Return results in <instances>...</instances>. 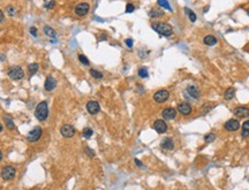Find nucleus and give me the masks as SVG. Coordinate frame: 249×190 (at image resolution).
Listing matches in <instances>:
<instances>
[{"label": "nucleus", "mask_w": 249, "mask_h": 190, "mask_svg": "<svg viewBox=\"0 0 249 190\" xmlns=\"http://www.w3.org/2000/svg\"><path fill=\"white\" fill-rule=\"evenodd\" d=\"M151 27L156 32H158L159 35L165 36V37H170L173 33V28L168 23H165V22H153L151 24Z\"/></svg>", "instance_id": "1"}, {"label": "nucleus", "mask_w": 249, "mask_h": 190, "mask_svg": "<svg viewBox=\"0 0 249 190\" xmlns=\"http://www.w3.org/2000/svg\"><path fill=\"white\" fill-rule=\"evenodd\" d=\"M48 115V106L46 101H40L35 109V116L39 121H45Z\"/></svg>", "instance_id": "2"}, {"label": "nucleus", "mask_w": 249, "mask_h": 190, "mask_svg": "<svg viewBox=\"0 0 249 190\" xmlns=\"http://www.w3.org/2000/svg\"><path fill=\"white\" fill-rule=\"evenodd\" d=\"M8 76L12 80H14V81H20V80H22L24 77V71L21 67L14 66L8 70Z\"/></svg>", "instance_id": "3"}, {"label": "nucleus", "mask_w": 249, "mask_h": 190, "mask_svg": "<svg viewBox=\"0 0 249 190\" xmlns=\"http://www.w3.org/2000/svg\"><path fill=\"white\" fill-rule=\"evenodd\" d=\"M42 128L40 127H35L30 133L28 134V136H27V139H28V142H30V143H35V142H37L38 141L39 138H40V136H42Z\"/></svg>", "instance_id": "4"}, {"label": "nucleus", "mask_w": 249, "mask_h": 190, "mask_svg": "<svg viewBox=\"0 0 249 190\" xmlns=\"http://www.w3.org/2000/svg\"><path fill=\"white\" fill-rule=\"evenodd\" d=\"M168 98H170V92L167 90H165V89L158 90L153 95V99H155L156 103H165Z\"/></svg>", "instance_id": "5"}, {"label": "nucleus", "mask_w": 249, "mask_h": 190, "mask_svg": "<svg viewBox=\"0 0 249 190\" xmlns=\"http://www.w3.org/2000/svg\"><path fill=\"white\" fill-rule=\"evenodd\" d=\"M15 174H16V171L13 166H5L2 169H1V177L4 180H12L14 179Z\"/></svg>", "instance_id": "6"}, {"label": "nucleus", "mask_w": 249, "mask_h": 190, "mask_svg": "<svg viewBox=\"0 0 249 190\" xmlns=\"http://www.w3.org/2000/svg\"><path fill=\"white\" fill-rule=\"evenodd\" d=\"M60 133L63 137L71 138L75 135V128L71 126V124H63L61 128H60Z\"/></svg>", "instance_id": "7"}, {"label": "nucleus", "mask_w": 249, "mask_h": 190, "mask_svg": "<svg viewBox=\"0 0 249 190\" xmlns=\"http://www.w3.org/2000/svg\"><path fill=\"white\" fill-rule=\"evenodd\" d=\"M89 10H90L89 4L81 2V4H79V5L75 7V14H76L77 16H84V15H86L89 13Z\"/></svg>", "instance_id": "8"}, {"label": "nucleus", "mask_w": 249, "mask_h": 190, "mask_svg": "<svg viewBox=\"0 0 249 190\" xmlns=\"http://www.w3.org/2000/svg\"><path fill=\"white\" fill-rule=\"evenodd\" d=\"M86 111L92 115H95L101 111V106L95 100H90V101L86 103Z\"/></svg>", "instance_id": "9"}, {"label": "nucleus", "mask_w": 249, "mask_h": 190, "mask_svg": "<svg viewBox=\"0 0 249 190\" xmlns=\"http://www.w3.org/2000/svg\"><path fill=\"white\" fill-rule=\"evenodd\" d=\"M153 128L158 134H164L167 130V124L164 120H156L153 124Z\"/></svg>", "instance_id": "10"}, {"label": "nucleus", "mask_w": 249, "mask_h": 190, "mask_svg": "<svg viewBox=\"0 0 249 190\" xmlns=\"http://www.w3.org/2000/svg\"><path fill=\"white\" fill-rule=\"evenodd\" d=\"M162 115H163V118L165 120H173L175 116H177V111L174 108H172V107H167V108L163 109V112H162Z\"/></svg>", "instance_id": "11"}, {"label": "nucleus", "mask_w": 249, "mask_h": 190, "mask_svg": "<svg viewBox=\"0 0 249 190\" xmlns=\"http://www.w3.org/2000/svg\"><path fill=\"white\" fill-rule=\"evenodd\" d=\"M225 128H226V130H228V131H236V130L240 128L239 121L235 120V119L228 120V121L225 124Z\"/></svg>", "instance_id": "12"}, {"label": "nucleus", "mask_w": 249, "mask_h": 190, "mask_svg": "<svg viewBox=\"0 0 249 190\" xmlns=\"http://www.w3.org/2000/svg\"><path fill=\"white\" fill-rule=\"evenodd\" d=\"M56 86H57V82H56V80L53 78L52 76H48V77H46V81H45V84H44L45 90L50 92V91L54 90Z\"/></svg>", "instance_id": "13"}, {"label": "nucleus", "mask_w": 249, "mask_h": 190, "mask_svg": "<svg viewBox=\"0 0 249 190\" xmlns=\"http://www.w3.org/2000/svg\"><path fill=\"white\" fill-rule=\"evenodd\" d=\"M178 111L182 114V115H189L192 113V106L188 103H181L178 105Z\"/></svg>", "instance_id": "14"}, {"label": "nucleus", "mask_w": 249, "mask_h": 190, "mask_svg": "<svg viewBox=\"0 0 249 190\" xmlns=\"http://www.w3.org/2000/svg\"><path fill=\"white\" fill-rule=\"evenodd\" d=\"M234 114L238 118H247L249 116V108L246 106H240L234 109Z\"/></svg>", "instance_id": "15"}, {"label": "nucleus", "mask_w": 249, "mask_h": 190, "mask_svg": "<svg viewBox=\"0 0 249 190\" xmlns=\"http://www.w3.org/2000/svg\"><path fill=\"white\" fill-rule=\"evenodd\" d=\"M187 92H188V95L190 96L192 98H194V99H198V98H200V91H198V89H197L196 86H187Z\"/></svg>", "instance_id": "16"}, {"label": "nucleus", "mask_w": 249, "mask_h": 190, "mask_svg": "<svg viewBox=\"0 0 249 190\" xmlns=\"http://www.w3.org/2000/svg\"><path fill=\"white\" fill-rule=\"evenodd\" d=\"M162 147L166 149V150H173L174 147V143H173V139L172 138H164L163 142H162Z\"/></svg>", "instance_id": "17"}, {"label": "nucleus", "mask_w": 249, "mask_h": 190, "mask_svg": "<svg viewBox=\"0 0 249 190\" xmlns=\"http://www.w3.org/2000/svg\"><path fill=\"white\" fill-rule=\"evenodd\" d=\"M203 42H204V44L205 45H208V46H213V45H216L217 44V38L215 37V36H212V35H208V36H205L204 37V39H203Z\"/></svg>", "instance_id": "18"}, {"label": "nucleus", "mask_w": 249, "mask_h": 190, "mask_svg": "<svg viewBox=\"0 0 249 190\" xmlns=\"http://www.w3.org/2000/svg\"><path fill=\"white\" fill-rule=\"evenodd\" d=\"M149 16L150 17H163L164 16V12L162 10H158V8H152V10L149 12Z\"/></svg>", "instance_id": "19"}, {"label": "nucleus", "mask_w": 249, "mask_h": 190, "mask_svg": "<svg viewBox=\"0 0 249 190\" xmlns=\"http://www.w3.org/2000/svg\"><path fill=\"white\" fill-rule=\"evenodd\" d=\"M234 95H235L234 89H233V88H228V89H226L225 93H224V98H225L226 100H231V99H233Z\"/></svg>", "instance_id": "20"}, {"label": "nucleus", "mask_w": 249, "mask_h": 190, "mask_svg": "<svg viewBox=\"0 0 249 190\" xmlns=\"http://www.w3.org/2000/svg\"><path fill=\"white\" fill-rule=\"evenodd\" d=\"M38 68H39L38 63H31V65H29V67H28L29 75L30 76L35 75V74L37 73V70H38Z\"/></svg>", "instance_id": "21"}, {"label": "nucleus", "mask_w": 249, "mask_h": 190, "mask_svg": "<svg viewBox=\"0 0 249 190\" xmlns=\"http://www.w3.org/2000/svg\"><path fill=\"white\" fill-rule=\"evenodd\" d=\"M44 33L46 35V36H48V37H54L56 36V31L53 30L51 27H44Z\"/></svg>", "instance_id": "22"}, {"label": "nucleus", "mask_w": 249, "mask_h": 190, "mask_svg": "<svg viewBox=\"0 0 249 190\" xmlns=\"http://www.w3.org/2000/svg\"><path fill=\"white\" fill-rule=\"evenodd\" d=\"M4 119H5V124H6V127H7V128H8V129H15L14 122H13V120L10 119V116H5Z\"/></svg>", "instance_id": "23"}, {"label": "nucleus", "mask_w": 249, "mask_h": 190, "mask_svg": "<svg viewBox=\"0 0 249 190\" xmlns=\"http://www.w3.org/2000/svg\"><path fill=\"white\" fill-rule=\"evenodd\" d=\"M185 12L187 13V15H188V17H189V20L192 21V22H195L196 21V15H195V13L193 12V10H190L189 8H185Z\"/></svg>", "instance_id": "24"}, {"label": "nucleus", "mask_w": 249, "mask_h": 190, "mask_svg": "<svg viewBox=\"0 0 249 190\" xmlns=\"http://www.w3.org/2000/svg\"><path fill=\"white\" fill-rule=\"evenodd\" d=\"M90 75L92 76V77L97 78V80H101V78H103V74H102L101 71L96 70V69H90Z\"/></svg>", "instance_id": "25"}, {"label": "nucleus", "mask_w": 249, "mask_h": 190, "mask_svg": "<svg viewBox=\"0 0 249 190\" xmlns=\"http://www.w3.org/2000/svg\"><path fill=\"white\" fill-rule=\"evenodd\" d=\"M157 4H158L160 7H164V8H166V10H171L172 8H171V6H170V4H168L167 0H158L157 1Z\"/></svg>", "instance_id": "26"}, {"label": "nucleus", "mask_w": 249, "mask_h": 190, "mask_svg": "<svg viewBox=\"0 0 249 190\" xmlns=\"http://www.w3.org/2000/svg\"><path fill=\"white\" fill-rule=\"evenodd\" d=\"M92 134H94V131H92V129L91 128H84L83 129V131H82L83 137H86V138H90L91 136H92Z\"/></svg>", "instance_id": "27"}, {"label": "nucleus", "mask_w": 249, "mask_h": 190, "mask_svg": "<svg viewBox=\"0 0 249 190\" xmlns=\"http://www.w3.org/2000/svg\"><path fill=\"white\" fill-rule=\"evenodd\" d=\"M242 135H243V136L249 135V120L246 121V122L242 124Z\"/></svg>", "instance_id": "28"}, {"label": "nucleus", "mask_w": 249, "mask_h": 190, "mask_svg": "<svg viewBox=\"0 0 249 190\" xmlns=\"http://www.w3.org/2000/svg\"><path fill=\"white\" fill-rule=\"evenodd\" d=\"M148 70H147V68L145 67H142V68H140L139 69V76L140 77H142V78H145V77H148Z\"/></svg>", "instance_id": "29"}, {"label": "nucleus", "mask_w": 249, "mask_h": 190, "mask_svg": "<svg viewBox=\"0 0 249 190\" xmlns=\"http://www.w3.org/2000/svg\"><path fill=\"white\" fill-rule=\"evenodd\" d=\"M79 60H80V62H82L83 65H86V66H89V60H88V58H86V55H83V54H80V55H79Z\"/></svg>", "instance_id": "30"}, {"label": "nucleus", "mask_w": 249, "mask_h": 190, "mask_svg": "<svg viewBox=\"0 0 249 190\" xmlns=\"http://www.w3.org/2000/svg\"><path fill=\"white\" fill-rule=\"evenodd\" d=\"M6 12H7L10 16H14V15L16 14V10H15L14 7H12V6H8V7L6 8Z\"/></svg>", "instance_id": "31"}, {"label": "nucleus", "mask_w": 249, "mask_h": 190, "mask_svg": "<svg viewBox=\"0 0 249 190\" xmlns=\"http://www.w3.org/2000/svg\"><path fill=\"white\" fill-rule=\"evenodd\" d=\"M135 10V7L133 4H127V6H126V13H133Z\"/></svg>", "instance_id": "32"}, {"label": "nucleus", "mask_w": 249, "mask_h": 190, "mask_svg": "<svg viewBox=\"0 0 249 190\" xmlns=\"http://www.w3.org/2000/svg\"><path fill=\"white\" fill-rule=\"evenodd\" d=\"M204 138H205V142H208V143L213 142V139H215V135H213V134H208Z\"/></svg>", "instance_id": "33"}, {"label": "nucleus", "mask_w": 249, "mask_h": 190, "mask_svg": "<svg viewBox=\"0 0 249 190\" xmlns=\"http://www.w3.org/2000/svg\"><path fill=\"white\" fill-rule=\"evenodd\" d=\"M126 45H127L128 48H133V39H132V38L126 39Z\"/></svg>", "instance_id": "34"}, {"label": "nucleus", "mask_w": 249, "mask_h": 190, "mask_svg": "<svg viewBox=\"0 0 249 190\" xmlns=\"http://www.w3.org/2000/svg\"><path fill=\"white\" fill-rule=\"evenodd\" d=\"M86 154H88V156H90V157H94V156H95V152H92V150H91V149L86 147Z\"/></svg>", "instance_id": "35"}, {"label": "nucleus", "mask_w": 249, "mask_h": 190, "mask_svg": "<svg viewBox=\"0 0 249 190\" xmlns=\"http://www.w3.org/2000/svg\"><path fill=\"white\" fill-rule=\"evenodd\" d=\"M30 33H31L33 36H35V37H36V36H37V29L34 28V27H31V28H30Z\"/></svg>", "instance_id": "36"}, {"label": "nucleus", "mask_w": 249, "mask_h": 190, "mask_svg": "<svg viewBox=\"0 0 249 190\" xmlns=\"http://www.w3.org/2000/svg\"><path fill=\"white\" fill-rule=\"evenodd\" d=\"M54 6H56V1H50L48 5H45V7H46V8H52Z\"/></svg>", "instance_id": "37"}, {"label": "nucleus", "mask_w": 249, "mask_h": 190, "mask_svg": "<svg viewBox=\"0 0 249 190\" xmlns=\"http://www.w3.org/2000/svg\"><path fill=\"white\" fill-rule=\"evenodd\" d=\"M4 19H5L4 13H2V12H1V10H0V22H4Z\"/></svg>", "instance_id": "38"}, {"label": "nucleus", "mask_w": 249, "mask_h": 190, "mask_svg": "<svg viewBox=\"0 0 249 190\" xmlns=\"http://www.w3.org/2000/svg\"><path fill=\"white\" fill-rule=\"evenodd\" d=\"M135 162H136V165L137 166H140V167H142V168H144V166L141 164V162H139V159H135Z\"/></svg>", "instance_id": "39"}, {"label": "nucleus", "mask_w": 249, "mask_h": 190, "mask_svg": "<svg viewBox=\"0 0 249 190\" xmlns=\"http://www.w3.org/2000/svg\"><path fill=\"white\" fill-rule=\"evenodd\" d=\"M1 159H2V152L0 151V162H1Z\"/></svg>", "instance_id": "40"}, {"label": "nucleus", "mask_w": 249, "mask_h": 190, "mask_svg": "<svg viewBox=\"0 0 249 190\" xmlns=\"http://www.w3.org/2000/svg\"><path fill=\"white\" fill-rule=\"evenodd\" d=\"M1 131H2V124H0V133H1Z\"/></svg>", "instance_id": "41"}, {"label": "nucleus", "mask_w": 249, "mask_h": 190, "mask_svg": "<svg viewBox=\"0 0 249 190\" xmlns=\"http://www.w3.org/2000/svg\"><path fill=\"white\" fill-rule=\"evenodd\" d=\"M247 13H248V15H249V10H247Z\"/></svg>", "instance_id": "42"}]
</instances>
